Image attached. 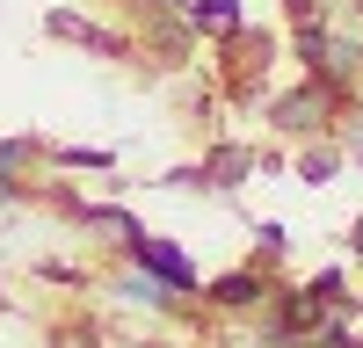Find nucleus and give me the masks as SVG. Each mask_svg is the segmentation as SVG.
<instances>
[{
    "mask_svg": "<svg viewBox=\"0 0 363 348\" xmlns=\"http://www.w3.org/2000/svg\"><path fill=\"white\" fill-rule=\"evenodd\" d=\"M356 247H363V225H356Z\"/></svg>",
    "mask_w": 363,
    "mask_h": 348,
    "instance_id": "4",
    "label": "nucleus"
},
{
    "mask_svg": "<svg viewBox=\"0 0 363 348\" xmlns=\"http://www.w3.org/2000/svg\"><path fill=\"white\" fill-rule=\"evenodd\" d=\"M131 254L145 261V276H160L167 290H189V283H196V269H189L182 247H167V240H138V232H131Z\"/></svg>",
    "mask_w": 363,
    "mask_h": 348,
    "instance_id": "1",
    "label": "nucleus"
},
{
    "mask_svg": "<svg viewBox=\"0 0 363 348\" xmlns=\"http://www.w3.org/2000/svg\"><path fill=\"white\" fill-rule=\"evenodd\" d=\"M211 298H218V305H247V298H262V276H225Z\"/></svg>",
    "mask_w": 363,
    "mask_h": 348,
    "instance_id": "2",
    "label": "nucleus"
},
{
    "mask_svg": "<svg viewBox=\"0 0 363 348\" xmlns=\"http://www.w3.org/2000/svg\"><path fill=\"white\" fill-rule=\"evenodd\" d=\"M196 22H203V29H233V22H240V8H233V0H211V8L196 0Z\"/></svg>",
    "mask_w": 363,
    "mask_h": 348,
    "instance_id": "3",
    "label": "nucleus"
}]
</instances>
